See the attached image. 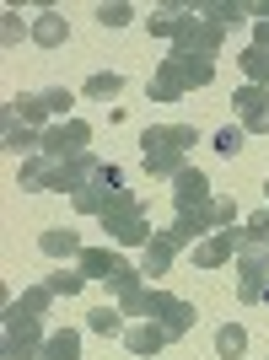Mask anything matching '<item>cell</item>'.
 Wrapping results in <instances>:
<instances>
[{"label":"cell","mask_w":269,"mask_h":360,"mask_svg":"<svg viewBox=\"0 0 269 360\" xmlns=\"http://www.w3.org/2000/svg\"><path fill=\"white\" fill-rule=\"evenodd\" d=\"M254 49H269V22H254Z\"/></svg>","instance_id":"36"},{"label":"cell","mask_w":269,"mask_h":360,"mask_svg":"<svg viewBox=\"0 0 269 360\" xmlns=\"http://www.w3.org/2000/svg\"><path fill=\"white\" fill-rule=\"evenodd\" d=\"M103 237H113L119 248H146L156 231H151V221H146V205L130 194L124 205H113V210L103 215Z\"/></svg>","instance_id":"2"},{"label":"cell","mask_w":269,"mask_h":360,"mask_svg":"<svg viewBox=\"0 0 269 360\" xmlns=\"http://www.w3.org/2000/svg\"><path fill=\"white\" fill-rule=\"evenodd\" d=\"M242 140H248V129H242V124H221L210 146H215V156H226V162H232V156H242Z\"/></svg>","instance_id":"26"},{"label":"cell","mask_w":269,"mask_h":360,"mask_svg":"<svg viewBox=\"0 0 269 360\" xmlns=\"http://www.w3.org/2000/svg\"><path fill=\"white\" fill-rule=\"evenodd\" d=\"M38 248H44L49 258H81V253H87V248H81V237H75L70 226H54V231H44V237H38Z\"/></svg>","instance_id":"17"},{"label":"cell","mask_w":269,"mask_h":360,"mask_svg":"<svg viewBox=\"0 0 269 360\" xmlns=\"http://www.w3.org/2000/svg\"><path fill=\"white\" fill-rule=\"evenodd\" d=\"M44 103H49V113L65 124V119H70V108H75V97H70L65 86H54V91H44Z\"/></svg>","instance_id":"34"},{"label":"cell","mask_w":269,"mask_h":360,"mask_svg":"<svg viewBox=\"0 0 269 360\" xmlns=\"http://www.w3.org/2000/svg\"><path fill=\"white\" fill-rule=\"evenodd\" d=\"M49 296H54V290H49V285H27V290H22V301H16V307H22V312H32V317H44V312H49Z\"/></svg>","instance_id":"33"},{"label":"cell","mask_w":269,"mask_h":360,"mask_svg":"<svg viewBox=\"0 0 269 360\" xmlns=\"http://www.w3.org/2000/svg\"><path fill=\"white\" fill-rule=\"evenodd\" d=\"M6 150H44V135H38V129H27L22 119H11V113H6Z\"/></svg>","instance_id":"24"},{"label":"cell","mask_w":269,"mask_h":360,"mask_svg":"<svg viewBox=\"0 0 269 360\" xmlns=\"http://www.w3.org/2000/svg\"><path fill=\"white\" fill-rule=\"evenodd\" d=\"M75 269L87 274V280H103V285H108V280H113V274L124 269V258L113 253V248H87V253L75 258Z\"/></svg>","instance_id":"14"},{"label":"cell","mask_w":269,"mask_h":360,"mask_svg":"<svg viewBox=\"0 0 269 360\" xmlns=\"http://www.w3.org/2000/svg\"><path fill=\"white\" fill-rule=\"evenodd\" d=\"M44 285L54 290V296H81V290H87V274H81V269H54Z\"/></svg>","instance_id":"28"},{"label":"cell","mask_w":269,"mask_h":360,"mask_svg":"<svg viewBox=\"0 0 269 360\" xmlns=\"http://www.w3.org/2000/svg\"><path fill=\"white\" fill-rule=\"evenodd\" d=\"M242 253V231L232 226V231H215V237H205L194 248V264L199 269H221V264H232V258Z\"/></svg>","instance_id":"8"},{"label":"cell","mask_w":269,"mask_h":360,"mask_svg":"<svg viewBox=\"0 0 269 360\" xmlns=\"http://www.w3.org/2000/svg\"><path fill=\"white\" fill-rule=\"evenodd\" d=\"M264 199H269V183H264Z\"/></svg>","instance_id":"38"},{"label":"cell","mask_w":269,"mask_h":360,"mask_svg":"<svg viewBox=\"0 0 269 360\" xmlns=\"http://www.w3.org/2000/svg\"><path fill=\"white\" fill-rule=\"evenodd\" d=\"M210 81H215V65H210V60H199V54H178V49H173V54L156 65V75H151L146 91L156 97V103H178L183 91H199V86H210Z\"/></svg>","instance_id":"1"},{"label":"cell","mask_w":269,"mask_h":360,"mask_svg":"<svg viewBox=\"0 0 269 360\" xmlns=\"http://www.w3.org/2000/svg\"><path fill=\"white\" fill-rule=\"evenodd\" d=\"M221 38L226 32L210 22V16H199V11H189L183 16V27H178V54H199V60H215V49H221Z\"/></svg>","instance_id":"6"},{"label":"cell","mask_w":269,"mask_h":360,"mask_svg":"<svg viewBox=\"0 0 269 360\" xmlns=\"http://www.w3.org/2000/svg\"><path fill=\"white\" fill-rule=\"evenodd\" d=\"M232 221H237V205H232V199H215V231H232Z\"/></svg>","instance_id":"35"},{"label":"cell","mask_w":269,"mask_h":360,"mask_svg":"<svg viewBox=\"0 0 269 360\" xmlns=\"http://www.w3.org/2000/svg\"><path fill=\"white\" fill-rule=\"evenodd\" d=\"M183 16H189V6H156L151 22H146V32H156V38H178Z\"/></svg>","instance_id":"20"},{"label":"cell","mask_w":269,"mask_h":360,"mask_svg":"<svg viewBox=\"0 0 269 360\" xmlns=\"http://www.w3.org/2000/svg\"><path fill=\"white\" fill-rule=\"evenodd\" d=\"M38 360H81V333H75V328L49 333L44 349H38Z\"/></svg>","instance_id":"18"},{"label":"cell","mask_w":269,"mask_h":360,"mask_svg":"<svg viewBox=\"0 0 269 360\" xmlns=\"http://www.w3.org/2000/svg\"><path fill=\"white\" fill-rule=\"evenodd\" d=\"M199 16H210V22H215V27H237L242 16H248V6H237V0H205V6H199Z\"/></svg>","instance_id":"23"},{"label":"cell","mask_w":269,"mask_h":360,"mask_svg":"<svg viewBox=\"0 0 269 360\" xmlns=\"http://www.w3.org/2000/svg\"><path fill=\"white\" fill-rule=\"evenodd\" d=\"M146 323H162L167 339H183V333L194 328V307L183 296H173V290H151L146 296Z\"/></svg>","instance_id":"4"},{"label":"cell","mask_w":269,"mask_h":360,"mask_svg":"<svg viewBox=\"0 0 269 360\" xmlns=\"http://www.w3.org/2000/svg\"><path fill=\"white\" fill-rule=\"evenodd\" d=\"M6 113H11V119H22L27 129H38V124L54 119V113H49V103H44V91H22V97H11V103H6Z\"/></svg>","instance_id":"16"},{"label":"cell","mask_w":269,"mask_h":360,"mask_svg":"<svg viewBox=\"0 0 269 360\" xmlns=\"http://www.w3.org/2000/svg\"><path fill=\"white\" fill-rule=\"evenodd\" d=\"M167 231H173V242H178V248H189V242L199 248L205 237H215V199H210V205H194V210H178Z\"/></svg>","instance_id":"7"},{"label":"cell","mask_w":269,"mask_h":360,"mask_svg":"<svg viewBox=\"0 0 269 360\" xmlns=\"http://www.w3.org/2000/svg\"><path fill=\"white\" fill-rule=\"evenodd\" d=\"M65 32H70V27H65V16H60V11H44L38 22H32V44L60 49V44H65Z\"/></svg>","instance_id":"21"},{"label":"cell","mask_w":269,"mask_h":360,"mask_svg":"<svg viewBox=\"0 0 269 360\" xmlns=\"http://www.w3.org/2000/svg\"><path fill=\"white\" fill-rule=\"evenodd\" d=\"M92 146V124L87 119H65V124H49L44 129V156L49 162H70Z\"/></svg>","instance_id":"5"},{"label":"cell","mask_w":269,"mask_h":360,"mask_svg":"<svg viewBox=\"0 0 269 360\" xmlns=\"http://www.w3.org/2000/svg\"><path fill=\"white\" fill-rule=\"evenodd\" d=\"M49 183H54V162H49V156H27V162H22V188L38 194V188H49Z\"/></svg>","instance_id":"25"},{"label":"cell","mask_w":269,"mask_h":360,"mask_svg":"<svg viewBox=\"0 0 269 360\" xmlns=\"http://www.w3.org/2000/svg\"><path fill=\"white\" fill-rule=\"evenodd\" d=\"M264 301H269V285H264Z\"/></svg>","instance_id":"39"},{"label":"cell","mask_w":269,"mask_h":360,"mask_svg":"<svg viewBox=\"0 0 269 360\" xmlns=\"http://www.w3.org/2000/svg\"><path fill=\"white\" fill-rule=\"evenodd\" d=\"M119 86H124V75H113V70H97L87 81V97H97V103H103V97H119Z\"/></svg>","instance_id":"31"},{"label":"cell","mask_w":269,"mask_h":360,"mask_svg":"<svg viewBox=\"0 0 269 360\" xmlns=\"http://www.w3.org/2000/svg\"><path fill=\"white\" fill-rule=\"evenodd\" d=\"M215 349H221L226 360H237L242 349H248V328H237V323H221V328H215Z\"/></svg>","instance_id":"27"},{"label":"cell","mask_w":269,"mask_h":360,"mask_svg":"<svg viewBox=\"0 0 269 360\" xmlns=\"http://www.w3.org/2000/svg\"><path fill=\"white\" fill-rule=\"evenodd\" d=\"M173 205L178 210H194V205H210V178L199 167H183L178 178H173Z\"/></svg>","instance_id":"11"},{"label":"cell","mask_w":269,"mask_h":360,"mask_svg":"<svg viewBox=\"0 0 269 360\" xmlns=\"http://www.w3.org/2000/svg\"><path fill=\"white\" fill-rule=\"evenodd\" d=\"M264 285H269V258L264 253H237V296L264 301Z\"/></svg>","instance_id":"10"},{"label":"cell","mask_w":269,"mask_h":360,"mask_svg":"<svg viewBox=\"0 0 269 360\" xmlns=\"http://www.w3.org/2000/svg\"><path fill=\"white\" fill-rule=\"evenodd\" d=\"M194 124H151L140 135V150H156V146H173V150H194Z\"/></svg>","instance_id":"12"},{"label":"cell","mask_w":269,"mask_h":360,"mask_svg":"<svg viewBox=\"0 0 269 360\" xmlns=\"http://www.w3.org/2000/svg\"><path fill=\"white\" fill-rule=\"evenodd\" d=\"M87 328L97 333V339H124L130 323H124V312H113V307H92V312H87Z\"/></svg>","instance_id":"19"},{"label":"cell","mask_w":269,"mask_h":360,"mask_svg":"<svg viewBox=\"0 0 269 360\" xmlns=\"http://www.w3.org/2000/svg\"><path fill=\"white\" fill-rule=\"evenodd\" d=\"M97 22H103V27H130V22H134V6H124V0L97 6Z\"/></svg>","instance_id":"32"},{"label":"cell","mask_w":269,"mask_h":360,"mask_svg":"<svg viewBox=\"0 0 269 360\" xmlns=\"http://www.w3.org/2000/svg\"><path fill=\"white\" fill-rule=\"evenodd\" d=\"M173 253H178L173 231H156V237L146 242V264H140V274H146V280H162V274L173 269Z\"/></svg>","instance_id":"13"},{"label":"cell","mask_w":269,"mask_h":360,"mask_svg":"<svg viewBox=\"0 0 269 360\" xmlns=\"http://www.w3.org/2000/svg\"><path fill=\"white\" fill-rule=\"evenodd\" d=\"M140 280H146V274H140V269H134V264H124V269L119 274H113V280H108V290H113V296H140V290H146V285H140Z\"/></svg>","instance_id":"29"},{"label":"cell","mask_w":269,"mask_h":360,"mask_svg":"<svg viewBox=\"0 0 269 360\" xmlns=\"http://www.w3.org/2000/svg\"><path fill=\"white\" fill-rule=\"evenodd\" d=\"M232 108L242 113V129L248 135H269V91L264 86H242L232 97Z\"/></svg>","instance_id":"9"},{"label":"cell","mask_w":269,"mask_h":360,"mask_svg":"<svg viewBox=\"0 0 269 360\" xmlns=\"http://www.w3.org/2000/svg\"><path fill=\"white\" fill-rule=\"evenodd\" d=\"M237 70L248 75V86H269V49H242Z\"/></svg>","instance_id":"22"},{"label":"cell","mask_w":269,"mask_h":360,"mask_svg":"<svg viewBox=\"0 0 269 360\" xmlns=\"http://www.w3.org/2000/svg\"><path fill=\"white\" fill-rule=\"evenodd\" d=\"M44 339L49 333L38 328V317L32 312H22V307H6V328H0V349H6V360H22V355H32V349H44Z\"/></svg>","instance_id":"3"},{"label":"cell","mask_w":269,"mask_h":360,"mask_svg":"<svg viewBox=\"0 0 269 360\" xmlns=\"http://www.w3.org/2000/svg\"><path fill=\"white\" fill-rule=\"evenodd\" d=\"M248 11H254V16H264V22H269V0H264V6H248Z\"/></svg>","instance_id":"37"},{"label":"cell","mask_w":269,"mask_h":360,"mask_svg":"<svg viewBox=\"0 0 269 360\" xmlns=\"http://www.w3.org/2000/svg\"><path fill=\"white\" fill-rule=\"evenodd\" d=\"M162 345H173L162 333V323H130V328H124V349H130V355H156Z\"/></svg>","instance_id":"15"},{"label":"cell","mask_w":269,"mask_h":360,"mask_svg":"<svg viewBox=\"0 0 269 360\" xmlns=\"http://www.w3.org/2000/svg\"><path fill=\"white\" fill-rule=\"evenodd\" d=\"M22 38H32V27H27V22H22L16 11H6V16H0V44H6V49H16Z\"/></svg>","instance_id":"30"},{"label":"cell","mask_w":269,"mask_h":360,"mask_svg":"<svg viewBox=\"0 0 269 360\" xmlns=\"http://www.w3.org/2000/svg\"><path fill=\"white\" fill-rule=\"evenodd\" d=\"M264 258H269V248H264Z\"/></svg>","instance_id":"40"}]
</instances>
